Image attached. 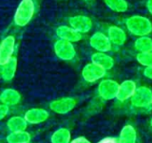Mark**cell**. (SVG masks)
<instances>
[{
  "label": "cell",
  "mask_w": 152,
  "mask_h": 143,
  "mask_svg": "<svg viewBox=\"0 0 152 143\" xmlns=\"http://www.w3.org/2000/svg\"><path fill=\"white\" fill-rule=\"evenodd\" d=\"M108 38L110 40L112 45L118 46V47H121L123 46L126 41V31L116 25H112L108 29Z\"/></svg>",
  "instance_id": "14"
},
{
  "label": "cell",
  "mask_w": 152,
  "mask_h": 143,
  "mask_svg": "<svg viewBox=\"0 0 152 143\" xmlns=\"http://www.w3.org/2000/svg\"><path fill=\"white\" fill-rule=\"evenodd\" d=\"M49 117V113L43 108H31L25 113L24 119L29 124H39L45 122Z\"/></svg>",
  "instance_id": "13"
},
{
  "label": "cell",
  "mask_w": 152,
  "mask_h": 143,
  "mask_svg": "<svg viewBox=\"0 0 152 143\" xmlns=\"http://www.w3.org/2000/svg\"><path fill=\"white\" fill-rule=\"evenodd\" d=\"M31 135L26 132H12L6 136V142L8 143H27L30 142Z\"/></svg>",
  "instance_id": "21"
},
{
  "label": "cell",
  "mask_w": 152,
  "mask_h": 143,
  "mask_svg": "<svg viewBox=\"0 0 152 143\" xmlns=\"http://www.w3.org/2000/svg\"><path fill=\"white\" fill-rule=\"evenodd\" d=\"M126 26L128 31L139 37L149 36L152 32V22L151 20L142 15H133L127 18Z\"/></svg>",
  "instance_id": "1"
},
{
  "label": "cell",
  "mask_w": 152,
  "mask_h": 143,
  "mask_svg": "<svg viewBox=\"0 0 152 143\" xmlns=\"http://www.w3.org/2000/svg\"><path fill=\"white\" fill-rule=\"evenodd\" d=\"M77 106V100L74 98L66 97L52 101L49 105L50 109L59 115H66L71 112Z\"/></svg>",
  "instance_id": "6"
},
{
  "label": "cell",
  "mask_w": 152,
  "mask_h": 143,
  "mask_svg": "<svg viewBox=\"0 0 152 143\" xmlns=\"http://www.w3.org/2000/svg\"><path fill=\"white\" fill-rule=\"evenodd\" d=\"M16 70H17V59L16 57H12L5 64L2 65L0 71L1 78L5 82L12 81L15 76Z\"/></svg>",
  "instance_id": "17"
},
{
  "label": "cell",
  "mask_w": 152,
  "mask_h": 143,
  "mask_svg": "<svg viewBox=\"0 0 152 143\" xmlns=\"http://www.w3.org/2000/svg\"><path fill=\"white\" fill-rule=\"evenodd\" d=\"M85 1H88V0H85Z\"/></svg>",
  "instance_id": "31"
},
{
  "label": "cell",
  "mask_w": 152,
  "mask_h": 143,
  "mask_svg": "<svg viewBox=\"0 0 152 143\" xmlns=\"http://www.w3.org/2000/svg\"><path fill=\"white\" fill-rule=\"evenodd\" d=\"M35 9L36 7L33 0H21L13 16L15 25L18 27H24L28 24L35 14Z\"/></svg>",
  "instance_id": "2"
},
{
  "label": "cell",
  "mask_w": 152,
  "mask_h": 143,
  "mask_svg": "<svg viewBox=\"0 0 152 143\" xmlns=\"http://www.w3.org/2000/svg\"><path fill=\"white\" fill-rule=\"evenodd\" d=\"M21 100V95L13 89H6L0 94V102L8 107L15 106Z\"/></svg>",
  "instance_id": "16"
},
{
  "label": "cell",
  "mask_w": 152,
  "mask_h": 143,
  "mask_svg": "<svg viewBox=\"0 0 152 143\" xmlns=\"http://www.w3.org/2000/svg\"><path fill=\"white\" fill-rule=\"evenodd\" d=\"M136 89V83L134 81L126 80L119 84L116 99L120 102H125L132 98Z\"/></svg>",
  "instance_id": "11"
},
{
  "label": "cell",
  "mask_w": 152,
  "mask_h": 143,
  "mask_svg": "<svg viewBox=\"0 0 152 143\" xmlns=\"http://www.w3.org/2000/svg\"><path fill=\"white\" fill-rule=\"evenodd\" d=\"M91 61L92 63L101 66L106 71L112 69L115 64V61L112 56H109L106 53H102V52H96L93 54L91 57Z\"/></svg>",
  "instance_id": "15"
},
{
  "label": "cell",
  "mask_w": 152,
  "mask_h": 143,
  "mask_svg": "<svg viewBox=\"0 0 152 143\" xmlns=\"http://www.w3.org/2000/svg\"><path fill=\"white\" fill-rule=\"evenodd\" d=\"M9 113V107L4 104L0 105V121L4 119Z\"/></svg>",
  "instance_id": "25"
},
{
  "label": "cell",
  "mask_w": 152,
  "mask_h": 143,
  "mask_svg": "<svg viewBox=\"0 0 152 143\" xmlns=\"http://www.w3.org/2000/svg\"><path fill=\"white\" fill-rule=\"evenodd\" d=\"M69 26L80 34L89 32L93 28V21L86 15H74L69 19Z\"/></svg>",
  "instance_id": "9"
},
{
  "label": "cell",
  "mask_w": 152,
  "mask_h": 143,
  "mask_svg": "<svg viewBox=\"0 0 152 143\" xmlns=\"http://www.w3.org/2000/svg\"><path fill=\"white\" fill-rule=\"evenodd\" d=\"M7 128L8 130L12 132H22L26 131L28 127V123L24 119V117L21 116H12L7 121Z\"/></svg>",
  "instance_id": "19"
},
{
  "label": "cell",
  "mask_w": 152,
  "mask_h": 143,
  "mask_svg": "<svg viewBox=\"0 0 152 143\" xmlns=\"http://www.w3.org/2000/svg\"><path fill=\"white\" fill-rule=\"evenodd\" d=\"M55 32L59 39L66 40L71 43L78 42L82 39V34L72 29L70 26H66V25L59 26L56 29Z\"/></svg>",
  "instance_id": "12"
},
{
  "label": "cell",
  "mask_w": 152,
  "mask_h": 143,
  "mask_svg": "<svg viewBox=\"0 0 152 143\" xmlns=\"http://www.w3.org/2000/svg\"><path fill=\"white\" fill-rule=\"evenodd\" d=\"M89 44L94 50L102 53H107L112 48V44L108 36L101 31H97L91 36Z\"/></svg>",
  "instance_id": "8"
},
{
  "label": "cell",
  "mask_w": 152,
  "mask_h": 143,
  "mask_svg": "<svg viewBox=\"0 0 152 143\" xmlns=\"http://www.w3.org/2000/svg\"><path fill=\"white\" fill-rule=\"evenodd\" d=\"M143 74L146 78L152 81V67H145L143 70Z\"/></svg>",
  "instance_id": "28"
},
{
  "label": "cell",
  "mask_w": 152,
  "mask_h": 143,
  "mask_svg": "<svg viewBox=\"0 0 152 143\" xmlns=\"http://www.w3.org/2000/svg\"><path fill=\"white\" fill-rule=\"evenodd\" d=\"M104 3L110 10L116 13H125L128 10L126 0H104Z\"/></svg>",
  "instance_id": "23"
},
{
  "label": "cell",
  "mask_w": 152,
  "mask_h": 143,
  "mask_svg": "<svg viewBox=\"0 0 152 143\" xmlns=\"http://www.w3.org/2000/svg\"><path fill=\"white\" fill-rule=\"evenodd\" d=\"M70 143H92L90 141H88L85 137H77L74 140H72Z\"/></svg>",
  "instance_id": "26"
},
{
  "label": "cell",
  "mask_w": 152,
  "mask_h": 143,
  "mask_svg": "<svg viewBox=\"0 0 152 143\" xmlns=\"http://www.w3.org/2000/svg\"><path fill=\"white\" fill-rule=\"evenodd\" d=\"M70 142L71 133L67 128H60L56 130L51 137V143H70Z\"/></svg>",
  "instance_id": "20"
},
{
  "label": "cell",
  "mask_w": 152,
  "mask_h": 143,
  "mask_svg": "<svg viewBox=\"0 0 152 143\" xmlns=\"http://www.w3.org/2000/svg\"><path fill=\"white\" fill-rule=\"evenodd\" d=\"M136 59L140 64L145 67H152V52L138 53Z\"/></svg>",
  "instance_id": "24"
},
{
  "label": "cell",
  "mask_w": 152,
  "mask_h": 143,
  "mask_svg": "<svg viewBox=\"0 0 152 143\" xmlns=\"http://www.w3.org/2000/svg\"><path fill=\"white\" fill-rule=\"evenodd\" d=\"M133 107L138 109H149L152 107V90L146 87L141 86L130 99Z\"/></svg>",
  "instance_id": "3"
},
{
  "label": "cell",
  "mask_w": 152,
  "mask_h": 143,
  "mask_svg": "<svg viewBox=\"0 0 152 143\" xmlns=\"http://www.w3.org/2000/svg\"><path fill=\"white\" fill-rule=\"evenodd\" d=\"M136 141H137V133L135 128L131 124L125 125L119 133L118 142L136 143Z\"/></svg>",
  "instance_id": "18"
},
{
  "label": "cell",
  "mask_w": 152,
  "mask_h": 143,
  "mask_svg": "<svg viewBox=\"0 0 152 143\" xmlns=\"http://www.w3.org/2000/svg\"><path fill=\"white\" fill-rule=\"evenodd\" d=\"M119 84L111 79L102 81L98 86V94L104 100H112L116 99Z\"/></svg>",
  "instance_id": "5"
},
{
  "label": "cell",
  "mask_w": 152,
  "mask_h": 143,
  "mask_svg": "<svg viewBox=\"0 0 152 143\" xmlns=\"http://www.w3.org/2000/svg\"><path fill=\"white\" fill-rule=\"evenodd\" d=\"M146 6H147V9L149 11V13L152 15V0H147Z\"/></svg>",
  "instance_id": "29"
},
{
  "label": "cell",
  "mask_w": 152,
  "mask_h": 143,
  "mask_svg": "<svg viewBox=\"0 0 152 143\" xmlns=\"http://www.w3.org/2000/svg\"><path fill=\"white\" fill-rule=\"evenodd\" d=\"M97 143H118V140L115 139V138H112V137H106L101 141H99Z\"/></svg>",
  "instance_id": "27"
},
{
  "label": "cell",
  "mask_w": 152,
  "mask_h": 143,
  "mask_svg": "<svg viewBox=\"0 0 152 143\" xmlns=\"http://www.w3.org/2000/svg\"><path fill=\"white\" fill-rule=\"evenodd\" d=\"M27 143H31V142H27Z\"/></svg>",
  "instance_id": "32"
},
{
  "label": "cell",
  "mask_w": 152,
  "mask_h": 143,
  "mask_svg": "<svg viewBox=\"0 0 152 143\" xmlns=\"http://www.w3.org/2000/svg\"><path fill=\"white\" fill-rule=\"evenodd\" d=\"M151 126L152 127V117H151Z\"/></svg>",
  "instance_id": "30"
},
{
  "label": "cell",
  "mask_w": 152,
  "mask_h": 143,
  "mask_svg": "<svg viewBox=\"0 0 152 143\" xmlns=\"http://www.w3.org/2000/svg\"><path fill=\"white\" fill-rule=\"evenodd\" d=\"M105 75H106V70H104L101 66L92 62L86 64L82 70L83 79L89 83H94L102 79Z\"/></svg>",
  "instance_id": "7"
},
{
  "label": "cell",
  "mask_w": 152,
  "mask_h": 143,
  "mask_svg": "<svg viewBox=\"0 0 152 143\" xmlns=\"http://www.w3.org/2000/svg\"><path fill=\"white\" fill-rule=\"evenodd\" d=\"M134 47L139 53L152 52V39L149 36L139 37L134 42Z\"/></svg>",
  "instance_id": "22"
},
{
  "label": "cell",
  "mask_w": 152,
  "mask_h": 143,
  "mask_svg": "<svg viewBox=\"0 0 152 143\" xmlns=\"http://www.w3.org/2000/svg\"><path fill=\"white\" fill-rule=\"evenodd\" d=\"M53 49L57 57L63 61H71L77 55L73 43L62 39H58L54 43Z\"/></svg>",
  "instance_id": "4"
},
{
  "label": "cell",
  "mask_w": 152,
  "mask_h": 143,
  "mask_svg": "<svg viewBox=\"0 0 152 143\" xmlns=\"http://www.w3.org/2000/svg\"><path fill=\"white\" fill-rule=\"evenodd\" d=\"M15 49V38L13 36L5 37L0 44V65L5 64L12 58Z\"/></svg>",
  "instance_id": "10"
}]
</instances>
